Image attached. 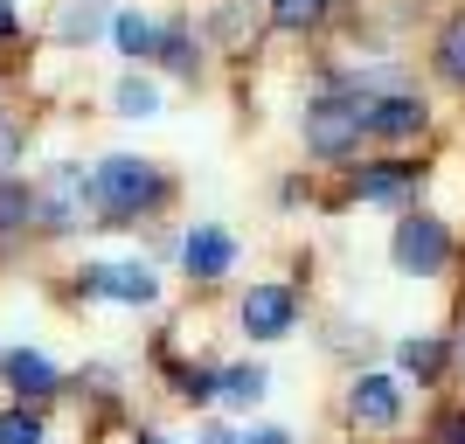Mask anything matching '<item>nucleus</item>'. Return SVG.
<instances>
[{
	"instance_id": "12",
	"label": "nucleus",
	"mask_w": 465,
	"mask_h": 444,
	"mask_svg": "<svg viewBox=\"0 0 465 444\" xmlns=\"http://www.w3.org/2000/svg\"><path fill=\"white\" fill-rule=\"evenodd\" d=\"M0 368H7V382H15L21 396H49V389H56V368L42 361V354H28V348H21V354H7Z\"/></svg>"
},
{
	"instance_id": "15",
	"label": "nucleus",
	"mask_w": 465,
	"mask_h": 444,
	"mask_svg": "<svg viewBox=\"0 0 465 444\" xmlns=\"http://www.w3.org/2000/svg\"><path fill=\"white\" fill-rule=\"evenodd\" d=\"M160 63H167V70H181V77H194V35L188 28H160Z\"/></svg>"
},
{
	"instance_id": "22",
	"label": "nucleus",
	"mask_w": 465,
	"mask_h": 444,
	"mask_svg": "<svg viewBox=\"0 0 465 444\" xmlns=\"http://www.w3.org/2000/svg\"><path fill=\"white\" fill-rule=\"evenodd\" d=\"M181 396H188V403H209L223 389H215V375H181Z\"/></svg>"
},
{
	"instance_id": "19",
	"label": "nucleus",
	"mask_w": 465,
	"mask_h": 444,
	"mask_svg": "<svg viewBox=\"0 0 465 444\" xmlns=\"http://www.w3.org/2000/svg\"><path fill=\"white\" fill-rule=\"evenodd\" d=\"M118 112H125V118H153L160 112V91H153V84H118Z\"/></svg>"
},
{
	"instance_id": "10",
	"label": "nucleus",
	"mask_w": 465,
	"mask_h": 444,
	"mask_svg": "<svg viewBox=\"0 0 465 444\" xmlns=\"http://www.w3.org/2000/svg\"><path fill=\"white\" fill-rule=\"evenodd\" d=\"M112 42H118V56H133V63L160 56V28L146 15H112Z\"/></svg>"
},
{
	"instance_id": "24",
	"label": "nucleus",
	"mask_w": 465,
	"mask_h": 444,
	"mask_svg": "<svg viewBox=\"0 0 465 444\" xmlns=\"http://www.w3.org/2000/svg\"><path fill=\"white\" fill-rule=\"evenodd\" d=\"M438 444H465V409H459V417H445V424H438Z\"/></svg>"
},
{
	"instance_id": "18",
	"label": "nucleus",
	"mask_w": 465,
	"mask_h": 444,
	"mask_svg": "<svg viewBox=\"0 0 465 444\" xmlns=\"http://www.w3.org/2000/svg\"><path fill=\"white\" fill-rule=\"evenodd\" d=\"M320 15H327V0H272V21H278V28H312Z\"/></svg>"
},
{
	"instance_id": "9",
	"label": "nucleus",
	"mask_w": 465,
	"mask_h": 444,
	"mask_svg": "<svg viewBox=\"0 0 465 444\" xmlns=\"http://www.w3.org/2000/svg\"><path fill=\"white\" fill-rule=\"evenodd\" d=\"M369 133H382V139L424 133V104L417 97H382V104H369Z\"/></svg>"
},
{
	"instance_id": "2",
	"label": "nucleus",
	"mask_w": 465,
	"mask_h": 444,
	"mask_svg": "<svg viewBox=\"0 0 465 444\" xmlns=\"http://www.w3.org/2000/svg\"><path fill=\"white\" fill-rule=\"evenodd\" d=\"M361 133H369V112H361L354 97H320V104H306V146L312 153L341 160V153L361 146Z\"/></svg>"
},
{
	"instance_id": "26",
	"label": "nucleus",
	"mask_w": 465,
	"mask_h": 444,
	"mask_svg": "<svg viewBox=\"0 0 465 444\" xmlns=\"http://www.w3.org/2000/svg\"><path fill=\"white\" fill-rule=\"evenodd\" d=\"M15 35V0H0V42Z\"/></svg>"
},
{
	"instance_id": "23",
	"label": "nucleus",
	"mask_w": 465,
	"mask_h": 444,
	"mask_svg": "<svg viewBox=\"0 0 465 444\" xmlns=\"http://www.w3.org/2000/svg\"><path fill=\"white\" fill-rule=\"evenodd\" d=\"M15 153H21V133H15V125H0V167H15Z\"/></svg>"
},
{
	"instance_id": "16",
	"label": "nucleus",
	"mask_w": 465,
	"mask_h": 444,
	"mask_svg": "<svg viewBox=\"0 0 465 444\" xmlns=\"http://www.w3.org/2000/svg\"><path fill=\"white\" fill-rule=\"evenodd\" d=\"M264 382H272L264 368H230V375H215V389H223L230 403H257V396H264Z\"/></svg>"
},
{
	"instance_id": "20",
	"label": "nucleus",
	"mask_w": 465,
	"mask_h": 444,
	"mask_svg": "<svg viewBox=\"0 0 465 444\" xmlns=\"http://www.w3.org/2000/svg\"><path fill=\"white\" fill-rule=\"evenodd\" d=\"M403 188H410L403 167H369V174H361V194H369V202H389V194H403Z\"/></svg>"
},
{
	"instance_id": "1",
	"label": "nucleus",
	"mask_w": 465,
	"mask_h": 444,
	"mask_svg": "<svg viewBox=\"0 0 465 444\" xmlns=\"http://www.w3.org/2000/svg\"><path fill=\"white\" fill-rule=\"evenodd\" d=\"M91 194H97V209H112V215H139L146 202H160V174L133 153H112V160H97Z\"/></svg>"
},
{
	"instance_id": "5",
	"label": "nucleus",
	"mask_w": 465,
	"mask_h": 444,
	"mask_svg": "<svg viewBox=\"0 0 465 444\" xmlns=\"http://www.w3.org/2000/svg\"><path fill=\"white\" fill-rule=\"evenodd\" d=\"M243 327H251L257 340L292 333V291H285V285H257L251 299H243Z\"/></svg>"
},
{
	"instance_id": "25",
	"label": "nucleus",
	"mask_w": 465,
	"mask_h": 444,
	"mask_svg": "<svg viewBox=\"0 0 465 444\" xmlns=\"http://www.w3.org/2000/svg\"><path fill=\"white\" fill-rule=\"evenodd\" d=\"M236 444H292V430H251V438H236Z\"/></svg>"
},
{
	"instance_id": "7",
	"label": "nucleus",
	"mask_w": 465,
	"mask_h": 444,
	"mask_svg": "<svg viewBox=\"0 0 465 444\" xmlns=\"http://www.w3.org/2000/svg\"><path fill=\"white\" fill-rule=\"evenodd\" d=\"M354 417L375 424V430H389L403 417V389L389 382V375H361V382H354Z\"/></svg>"
},
{
	"instance_id": "17",
	"label": "nucleus",
	"mask_w": 465,
	"mask_h": 444,
	"mask_svg": "<svg viewBox=\"0 0 465 444\" xmlns=\"http://www.w3.org/2000/svg\"><path fill=\"white\" fill-rule=\"evenodd\" d=\"M438 70H445L451 84H465V15L445 28V42H438Z\"/></svg>"
},
{
	"instance_id": "3",
	"label": "nucleus",
	"mask_w": 465,
	"mask_h": 444,
	"mask_svg": "<svg viewBox=\"0 0 465 444\" xmlns=\"http://www.w3.org/2000/svg\"><path fill=\"white\" fill-rule=\"evenodd\" d=\"M91 202L97 194H91V181H84V167H56V174L42 181V194H35V215L49 230H77Z\"/></svg>"
},
{
	"instance_id": "6",
	"label": "nucleus",
	"mask_w": 465,
	"mask_h": 444,
	"mask_svg": "<svg viewBox=\"0 0 465 444\" xmlns=\"http://www.w3.org/2000/svg\"><path fill=\"white\" fill-rule=\"evenodd\" d=\"M84 285H91L97 299H125V306H146V299H153V271H139V264H97Z\"/></svg>"
},
{
	"instance_id": "13",
	"label": "nucleus",
	"mask_w": 465,
	"mask_h": 444,
	"mask_svg": "<svg viewBox=\"0 0 465 444\" xmlns=\"http://www.w3.org/2000/svg\"><path fill=\"white\" fill-rule=\"evenodd\" d=\"M35 222V188H21V181H0V236H15Z\"/></svg>"
},
{
	"instance_id": "27",
	"label": "nucleus",
	"mask_w": 465,
	"mask_h": 444,
	"mask_svg": "<svg viewBox=\"0 0 465 444\" xmlns=\"http://www.w3.org/2000/svg\"><path fill=\"white\" fill-rule=\"evenodd\" d=\"M202 444H236V430H202Z\"/></svg>"
},
{
	"instance_id": "21",
	"label": "nucleus",
	"mask_w": 465,
	"mask_h": 444,
	"mask_svg": "<svg viewBox=\"0 0 465 444\" xmlns=\"http://www.w3.org/2000/svg\"><path fill=\"white\" fill-rule=\"evenodd\" d=\"M0 444H42V424L28 409H7V417H0Z\"/></svg>"
},
{
	"instance_id": "4",
	"label": "nucleus",
	"mask_w": 465,
	"mask_h": 444,
	"mask_svg": "<svg viewBox=\"0 0 465 444\" xmlns=\"http://www.w3.org/2000/svg\"><path fill=\"white\" fill-rule=\"evenodd\" d=\"M445 257H451V230L438 222V215H403V230H396V264L403 271H445Z\"/></svg>"
},
{
	"instance_id": "14",
	"label": "nucleus",
	"mask_w": 465,
	"mask_h": 444,
	"mask_svg": "<svg viewBox=\"0 0 465 444\" xmlns=\"http://www.w3.org/2000/svg\"><path fill=\"white\" fill-rule=\"evenodd\" d=\"M403 368L417 382H438L445 375V340H403Z\"/></svg>"
},
{
	"instance_id": "8",
	"label": "nucleus",
	"mask_w": 465,
	"mask_h": 444,
	"mask_svg": "<svg viewBox=\"0 0 465 444\" xmlns=\"http://www.w3.org/2000/svg\"><path fill=\"white\" fill-rule=\"evenodd\" d=\"M181 257H188L194 278H223V271L236 264V243H230L223 230H194L188 243H181Z\"/></svg>"
},
{
	"instance_id": "11",
	"label": "nucleus",
	"mask_w": 465,
	"mask_h": 444,
	"mask_svg": "<svg viewBox=\"0 0 465 444\" xmlns=\"http://www.w3.org/2000/svg\"><path fill=\"white\" fill-rule=\"evenodd\" d=\"M97 28H104V0H63L56 7V35L77 49V42H91Z\"/></svg>"
},
{
	"instance_id": "28",
	"label": "nucleus",
	"mask_w": 465,
	"mask_h": 444,
	"mask_svg": "<svg viewBox=\"0 0 465 444\" xmlns=\"http://www.w3.org/2000/svg\"><path fill=\"white\" fill-rule=\"evenodd\" d=\"M139 444H167V438H139Z\"/></svg>"
}]
</instances>
